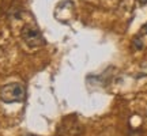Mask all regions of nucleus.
<instances>
[{"label":"nucleus","mask_w":147,"mask_h":136,"mask_svg":"<svg viewBox=\"0 0 147 136\" xmlns=\"http://www.w3.org/2000/svg\"><path fill=\"white\" fill-rule=\"evenodd\" d=\"M139 3H140V4H146L147 0H139Z\"/></svg>","instance_id":"obj_5"},{"label":"nucleus","mask_w":147,"mask_h":136,"mask_svg":"<svg viewBox=\"0 0 147 136\" xmlns=\"http://www.w3.org/2000/svg\"><path fill=\"white\" fill-rule=\"evenodd\" d=\"M21 36L23 42L32 49H37V48H41L45 45V38L36 26H32V25L23 26Z\"/></svg>","instance_id":"obj_2"},{"label":"nucleus","mask_w":147,"mask_h":136,"mask_svg":"<svg viewBox=\"0 0 147 136\" xmlns=\"http://www.w3.org/2000/svg\"><path fill=\"white\" fill-rule=\"evenodd\" d=\"M25 136H33V135H25Z\"/></svg>","instance_id":"obj_6"},{"label":"nucleus","mask_w":147,"mask_h":136,"mask_svg":"<svg viewBox=\"0 0 147 136\" xmlns=\"http://www.w3.org/2000/svg\"><path fill=\"white\" fill-rule=\"evenodd\" d=\"M135 46H136L138 49H142L143 48V44L140 42V40H135Z\"/></svg>","instance_id":"obj_3"},{"label":"nucleus","mask_w":147,"mask_h":136,"mask_svg":"<svg viewBox=\"0 0 147 136\" xmlns=\"http://www.w3.org/2000/svg\"><path fill=\"white\" fill-rule=\"evenodd\" d=\"M25 98V87L22 83L12 82L3 86L0 90V100L4 104H14V102H21Z\"/></svg>","instance_id":"obj_1"},{"label":"nucleus","mask_w":147,"mask_h":136,"mask_svg":"<svg viewBox=\"0 0 147 136\" xmlns=\"http://www.w3.org/2000/svg\"><path fill=\"white\" fill-rule=\"evenodd\" d=\"M142 30H143V33H147V23H146V25H144V26H143V29H142Z\"/></svg>","instance_id":"obj_4"}]
</instances>
